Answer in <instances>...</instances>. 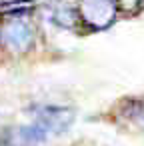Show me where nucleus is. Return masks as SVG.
<instances>
[{"label":"nucleus","instance_id":"nucleus-5","mask_svg":"<svg viewBox=\"0 0 144 146\" xmlns=\"http://www.w3.org/2000/svg\"><path fill=\"white\" fill-rule=\"evenodd\" d=\"M120 116L134 128L144 130V100H140V98L124 100L120 106Z\"/></svg>","mask_w":144,"mask_h":146},{"label":"nucleus","instance_id":"nucleus-3","mask_svg":"<svg viewBox=\"0 0 144 146\" xmlns=\"http://www.w3.org/2000/svg\"><path fill=\"white\" fill-rule=\"evenodd\" d=\"M34 120L38 126L46 130V134H62L70 128L74 122V110L66 106H54V104H42L32 108Z\"/></svg>","mask_w":144,"mask_h":146},{"label":"nucleus","instance_id":"nucleus-2","mask_svg":"<svg viewBox=\"0 0 144 146\" xmlns=\"http://www.w3.org/2000/svg\"><path fill=\"white\" fill-rule=\"evenodd\" d=\"M78 12L82 24L92 30H104L114 22L118 14V4L116 0H80Z\"/></svg>","mask_w":144,"mask_h":146},{"label":"nucleus","instance_id":"nucleus-1","mask_svg":"<svg viewBox=\"0 0 144 146\" xmlns=\"http://www.w3.org/2000/svg\"><path fill=\"white\" fill-rule=\"evenodd\" d=\"M36 30L28 20V14H2L0 22V42L14 54H26L34 46Z\"/></svg>","mask_w":144,"mask_h":146},{"label":"nucleus","instance_id":"nucleus-4","mask_svg":"<svg viewBox=\"0 0 144 146\" xmlns=\"http://www.w3.org/2000/svg\"><path fill=\"white\" fill-rule=\"evenodd\" d=\"M52 22L58 24L60 28L66 30H78L82 26V18L78 12V6H68V4H58L52 8Z\"/></svg>","mask_w":144,"mask_h":146},{"label":"nucleus","instance_id":"nucleus-6","mask_svg":"<svg viewBox=\"0 0 144 146\" xmlns=\"http://www.w3.org/2000/svg\"><path fill=\"white\" fill-rule=\"evenodd\" d=\"M116 4H118V10L132 14V12H136V10L140 8L142 0H116Z\"/></svg>","mask_w":144,"mask_h":146}]
</instances>
